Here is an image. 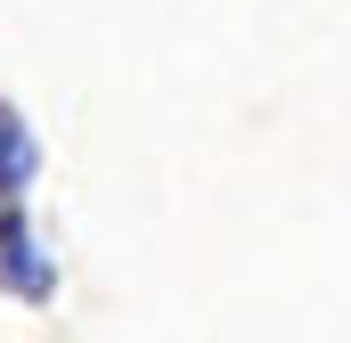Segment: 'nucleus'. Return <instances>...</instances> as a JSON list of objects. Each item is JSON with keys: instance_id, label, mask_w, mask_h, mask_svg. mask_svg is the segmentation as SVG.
<instances>
[{"instance_id": "f257e3e1", "label": "nucleus", "mask_w": 351, "mask_h": 343, "mask_svg": "<svg viewBox=\"0 0 351 343\" xmlns=\"http://www.w3.org/2000/svg\"><path fill=\"white\" fill-rule=\"evenodd\" d=\"M49 286H58V254H41V237L25 229L16 196H0V294H25V303H41Z\"/></svg>"}, {"instance_id": "f03ea898", "label": "nucleus", "mask_w": 351, "mask_h": 343, "mask_svg": "<svg viewBox=\"0 0 351 343\" xmlns=\"http://www.w3.org/2000/svg\"><path fill=\"white\" fill-rule=\"evenodd\" d=\"M33 172H41V147H33L25 115H16V106H0V196H16Z\"/></svg>"}]
</instances>
